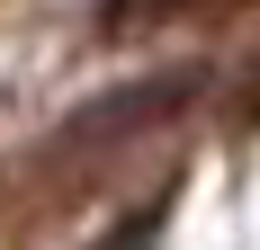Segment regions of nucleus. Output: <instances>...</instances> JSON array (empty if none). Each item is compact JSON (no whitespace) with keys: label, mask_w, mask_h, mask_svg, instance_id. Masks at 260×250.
I'll return each instance as SVG.
<instances>
[{"label":"nucleus","mask_w":260,"mask_h":250,"mask_svg":"<svg viewBox=\"0 0 260 250\" xmlns=\"http://www.w3.org/2000/svg\"><path fill=\"white\" fill-rule=\"evenodd\" d=\"M188 9H234V0H108V36H135L153 18H188Z\"/></svg>","instance_id":"nucleus-1"}]
</instances>
